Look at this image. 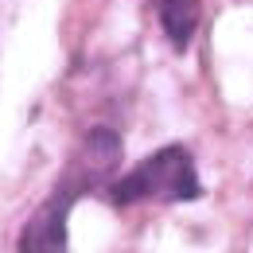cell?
<instances>
[{
  "mask_svg": "<svg viewBox=\"0 0 253 253\" xmlns=\"http://www.w3.org/2000/svg\"><path fill=\"white\" fill-rule=\"evenodd\" d=\"M121 160V144L109 128H94L82 144L78 160L70 164V171L63 175V183L51 191V199L35 211L24 234H20V253H70L66 246V218H70V207L82 199V191H90L97 179L113 175Z\"/></svg>",
  "mask_w": 253,
  "mask_h": 253,
  "instance_id": "6da1fadb",
  "label": "cell"
},
{
  "mask_svg": "<svg viewBox=\"0 0 253 253\" xmlns=\"http://www.w3.org/2000/svg\"><path fill=\"white\" fill-rule=\"evenodd\" d=\"M117 203H144V199H164V203H187L199 199V179L183 144H168L152 156H144L125 179L113 187Z\"/></svg>",
  "mask_w": 253,
  "mask_h": 253,
  "instance_id": "7a4b0ae2",
  "label": "cell"
},
{
  "mask_svg": "<svg viewBox=\"0 0 253 253\" xmlns=\"http://www.w3.org/2000/svg\"><path fill=\"white\" fill-rule=\"evenodd\" d=\"M160 24L175 51H183L199 28V0H160Z\"/></svg>",
  "mask_w": 253,
  "mask_h": 253,
  "instance_id": "3957f363",
  "label": "cell"
}]
</instances>
